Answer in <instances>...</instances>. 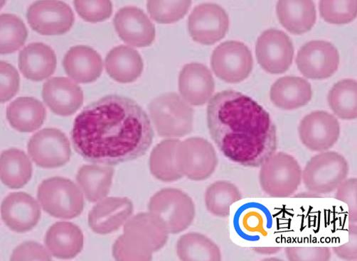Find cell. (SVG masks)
<instances>
[{
    "mask_svg": "<svg viewBox=\"0 0 357 261\" xmlns=\"http://www.w3.org/2000/svg\"><path fill=\"white\" fill-rule=\"evenodd\" d=\"M284 253L290 261H328L332 256L329 247H287Z\"/></svg>",
    "mask_w": 357,
    "mask_h": 261,
    "instance_id": "obj_35",
    "label": "cell"
},
{
    "mask_svg": "<svg viewBox=\"0 0 357 261\" xmlns=\"http://www.w3.org/2000/svg\"><path fill=\"white\" fill-rule=\"evenodd\" d=\"M299 136L310 150L322 152L328 150L338 141L340 126L338 120L326 111H314L301 121Z\"/></svg>",
    "mask_w": 357,
    "mask_h": 261,
    "instance_id": "obj_13",
    "label": "cell"
},
{
    "mask_svg": "<svg viewBox=\"0 0 357 261\" xmlns=\"http://www.w3.org/2000/svg\"><path fill=\"white\" fill-rule=\"evenodd\" d=\"M356 81L344 79L337 83L328 95L329 105L340 119L352 120L357 118Z\"/></svg>",
    "mask_w": 357,
    "mask_h": 261,
    "instance_id": "obj_28",
    "label": "cell"
},
{
    "mask_svg": "<svg viewBox=\"0 0 357 261\" xmlns=\"http://www.w3.org/2000/svg\"><path fill=\"white\" fill-rule=\"evenodd\" d=\"M185 159L202 176L209 175L215 168L218 159L211 144L202 139H192L185 143Z\"/></svg>",
    "mask_w": 357,
    "mask_h": 261,
    "instance_id": "obj_30",
    "label": "cell"
},
{
    "mask_svg": "<svg viewBox=\"0 0 357 261\" xmlns=\"http://www.w3.org/2000/svg\"><path fill=\"white\" fill-rule=\"evenodd\" d=\"M63 65L69 78L79 84L95 81L102 71L100 56L86 46L70 48L63 58Z\"/></svg>",
    "mask_w": 357,
    "mask_h": 261,
    "instance_id": "obj_18",
    "label": "cell"
},
{
    "mask_svg": "<svg viewBox=\"0 0 357 261\" xmlns=\"http://www.w3.org/2000/svg\"><path fill=\"white\" fill-rule=\"evenodd\" d=\"M1 54L13 53L20 49L27 38V30L23 21L12 14H3L1 19Z\"/></svg>",
    "mask_w": 357,
    "mask_h": 261,
    "instance_id": "obj_31",
    "label": "cell"
},
{
    "mask_svg": "<svg viewBox=\"0 0 357 261\" xmlns=\"http://www.w3.org/2000/svg\"><path fill=\"white\" fill-rule=\"evenodd\" d=\"M20 88V76L11 64L1 62V102L10 100Z\"/></svg>",
    "mask_w": 357,
    "mask_h": 261,
    "instance_id": "obj_37",
    "label": "cell"
},
{
    "mask_svg": "<svg viewBox=\"0 0 357 261\" xmlns=\"http://www.w3.org/2000/svg\"><path fill=\"white\" fill-rule=\"evenodd\" d=\"M257 252L263 254H275L278 253L282 248L280 247H271V248H255Z\"/></svg>",
    "mask_w": 357,
    "mask_h": 261,
    "instance_id": "obj_40",
    "label": "cell"
},
{
    "mask_svg": "<svg viewBox=\"0 0 357 261\" xmlns=\"http://www.w3.org/2000/svg\"><path fill=\"white\" fill-rule=\"evenodd\" d=\"M107 72L115 81L128 84L137 80L144 70V61L137 50L128 46L114 48L105 61Z\"/></svg>",
    "mask_w": 357,
    "mask_h": 261,
    "instance_id": "obj_22",
    "label": "cell"
},
{
    "mask_svg": "<svg viewBox=\"0 0 357 261\" xmlns=\"http://www.w3.org/2000/svg\"><path fill=\"white\" fill-rule=\"evenodd\" d=\"M112 175L109 167L86 165L79 169L77 179L87 200L96 202L108 193Z\"/></svg>",
    "mask_w": 357,
    "mask_h": 261,
    "instance_id": "obj_27",
    "label": "cell"
},
{
    "mask_svg": "<svg viewBox=\"0 0 357 261\" xmlns=\"http://www.w3.org/2000/svg\"><path fill=\"white\" fill-rule=\"evenodd\" d=\"M211 139L230 161L259 168L276 152V127L268 111L252 98L227 90L213 95L207 106Z\"/></svg>",
    "mask_w": 357,
    "mask_h": 261,
    "instance_id": "obj_2",
    "label": "cell"
},
{
    "mask_svg": "<svg viewBox=\"0 0 357 261\" xmlns=\"http://www.w3.org/2000/svg\"><path fill=\"white\" fill-rule=\"evenodd\" d=\"M126 200L108 199L98 204L89 216V226L98 234H106L118 228L130 213Z\"/></svg>",
    "mask_w": 357,
    "mask_h": 261,
    "instance_id": "obj_25",
    "label": "cell"
},
{
    "mask_svg": "<svg viewBox=\"0 0 357 261\" xmlns=\"http://www.w3.org/2000/svg\"><path fill=\"white\" fill-rule=\"evenodd\" d=\"M70 135L75 151L85 160L112 166L144 156L154 131L146 111L135 100L112 95L86 106Z\"/></svg>",
    "mask_w": 357,
    "mask_h": 261,
    "instance_id": "obj_1",
    "label": "cell"
},
{
    "mask_svg": "<svg viewBox=\"0 0 357 261\" xmlns=\"http://www.w3.org/2000/svg\"><path fill=\"white\" fill-rule=\"evenodd\" d=\"M303 171L292 156L275 153L261 166L260 183L270 197L285 198L292 196L302 182Z\"/></svg>",
    "mask_w": 357,
    "mask_h": 261,
    "instance_id": "obj_3",
    "label": "cell"
},
{
    "mask_svg": "<svg viewBox=\"0 0 357 261\" xmlns=\"http://www.w3.org/2000/svg\"><path fill=\"white\" fill-rule=\"evenodd\" d=\"M192 1L189 0H150L148 11L153 19L170 24L181 19L188 12Z\"/></svg>",
    "mask_w": 357,
    "mask_h": 261,
    "instance_id": "obj_32",
    "label": "cell"
},
{
    "mask_svg": "<svg viewBox=\"0 0 357 261\" xmlns=\"http://www.w3.org/2000/svg\"><path fill=\"white\" fill-rule=\"evenodd\" d=\"M30 26L43 35H61L75 23L73 10L66 3L45 0L31 4L26 13Z\"/></svg>",
    "mask_w": 357,
    "mask_h": 261,
    "instance_id": "obj_11",
    "label": "cell"
},
{
    "mask_svg": "<svg viewBox=\"0 0 357 261\" xmlns=\"http://www.w3.org/2000/svg\"><path fill=\"white\" fill-rule=\"evenodd\" d=\"M78 14L86 22H99L109 19L113 12V5L108 0H88L74 2Z\"/></svg>",
    "mask_w": 357,
    "mask_h": 261,
    "instance_id": "obj_34",
    "label": "cell"
},
{
    "mask_svg": "<svg viewBox=\"0 0 357 261\" xmlns=\"http://www.w3.org/2000/svg\"><path fill=\"white\" fill-rule=\"evenodd\" d=\"M19 67L23 76L33 81H42L50 77L56 67L54 50L43 43H31L19 55Z\"/></svg>",
    "mask_w": 357,
    "mask_h": 261,
    "instance_id": "obj_19",
    "label": "cell"
},
{
    "mask_svg": "<svg viewBox=\"0 0 357 261\" xmlns=\"http://www.w3.org/2000/svg\"><path fill=\"white\" fill-rule=\"evenodd\" d=\"M241 199V194L236 186L225 181L211 184L205 196L208 210L222 217L227 216L230 214L231 206Z\"/></svg>",
    "mask_w": 357,
    "mask_h": 261,
    "instance_id": "obj_29",
    "label": "cell"
},
{
    "mask_svg": "<svg viewBox=\"0 0 357 261\" xmlns=\"http://www.w3.org/2000/svg\"><path fill=\"white\" fill-rule=\"evenodd\" d=\"M43 97L53 113L60 116L75 114L84 102L82 88L73 80L64 77L47 81L43 86Z\"/></svg>",
    "mask_w": 357,
    "mask_h": 261,
    "instance_id": "obj_16",
    "label": "cell"
},
{
    "mask_svg": "<svg viewBox=\"0 0 357 261\" xmlns=\"http://www.w3.org/2000/svg\"><path fill=\"white\" fill-rule=\"evenodd\" d=\"M276 10L282 25L296 34L310 31L317 19L315 6L311 0L278 1Z\"/></svg>",
    "mask_w": 357,
    "mask_h": 261,
    "instance_id": "obj_24",
    "label": "cell"
},
{
    "mask_svg": "<svg viewBox=\"0 0 357 261\" xmlns=\"http://www.w3.org/2000/svg\"><path fill=\"white\" fill-rule=\"evenodd\" d=\"M121 40L135 47H149L155 38V29L148 15L138 8L128 6L119 10L114 19Z\"/></svg>",
    "mask_w": 357,
    "mask_h": 261,
    "instance_id": "obj_14",
    "label": "cell"
},
{
    "mask_svg": "<svg viewBox=\"0 0 357 261\" xmlns=\"http://www.w3.org/2000/svg\"><path fill=\"white\" fill-rule=\"evenodd\" d=\"M270 96L277 107L293 110L308 104L312 97V90L307 80L301 77H285L273 84Z\"/></svg>",
    "mask_w": 357,
    "mask_h": 261,
    "instance_id": "obj_21",
    "label": "cell"
},
{
    "mask_svg": "<svg viewBox=\"0 0 357 261\" xmlns=\"http://www.w3.org/2000/svg\"><path fill=\"white\" fill-rule=\"evenodd\" d=\"M182 95L192 104H205L212 97L215 84L211 71L204 65L192 63L185 65L178 78Z\"/></svg>",
    "mask_w": 357,
    "mask_h": 261,
    "instance_id": "obj_17",
    "label": "cell"
},
{
    "mask_svg": "<svg viewBox=\"0 0 357 261\" xmlns=\"http://www.w3.org/2000/svg\"><path fill=\"white\" fill-rule=\"evenodd\" d=\"M319 5L321 16L332 24H347L356 17V0H323Z\"/></svg>",
    "mask_w": 357,
    "mask_h": 261,
    "instance_id": "obj_33",
    "label": "cell"
},
{
    "mask_svg": "<svg viewBox=\"0 0 357 261\" xmlns=\"http://www.w3.org/2000/svg\"><path fill=\"white\" fill-rule=\"evenodd\" d=\"M349 165L345 158L335 152L321 153L312 157L302 174L305 188L315 194L334 192L347 178Z\"/></svg>",
    "mask_w": 357,
    "mask_h": 261,
    "instance_id": "obj_5",
    "label": "cell"
},
{
    "mask_svg": "<svg viewBox=\"0 0 357 261\" xmlns=\"http://www.w3.org/2000/svg\"><path fill=\"white\" fill-rule=\"evenodd\" d=\"M46 117L44 104L33 97H19L7 109V118L10 125L21 132L38 130L45 122Z\"/></svg>",
    "mask_w": 357,
    "mask_h": 261,
    "instance_id": "obj_23",
    "label": "cell"
},
{
    "mask_svg": "<svg viewBox=\"0 0 357 261\" xmlns=\"http://www.w3.org/2000/svg\"><path fill=\"white\" fill-rule=\"evenodd\" d=\"M257 60L261 66L273 74L287 71L293 63L294 47L284 31L270 29L263 32L256 45Z\"/></svg>",
    "mask_w": 357,
    "mask_h": 261,
    "instance_id": "obj_8",
    "label": "cell"
},
{
    "mask_svg": "<svg viewBox=\"0 0 357 261\" xmlns=\"http://www.w3.org/2000/svg\"><path fill=\"white\" fill-rule=\"evenodd\" d=\"M2 218L13 231L24 233L38 225L41 209L37 200L25 193H13L3 200Z\"/></svg>",
    "mask_w": 357,
    "mask_h": 261,
    "instance_id": "obj_15",
    "label": "cell"
},
{
    "mask_svg": "<svg viewBox=\"0 0 357 261\" xmlns=\"http://www.w3.org/2000/svg\"><path fill=\"white\" fill-rule=\"evenodd\" d=\"M296 63L306 78L325 79L337 71L340 55L333 44L326 41H312L301 48Z\"/></svg>",
    "mask_w": 357,
    "mask_h": 261,
    "instance_id": "obj_12",
    "label": "cell"
},
{
    "mask_svg": "<svg viewBox=\"0 0 357 261\" xmlns=\"http://www.w3.org/2000/svg\"><path fill=\"white\" fill-rule=\"evenodd\" d=\"M31 175V163L24 152L10 148L2 153L1 180L8 188H22L29 181Z\"/></svg>",
    "mask_w": 357,
    "mask_h": 261,
    "instance_id": "obj_26",
    "label": "cell"
},
{
    "mask_svg": "<svg viewBox=\"0 0 357 261\" xmlns=\"http://www.w3.org/2000/svg\"><path fill=\"white\" fill-rule=\"evenodd\" d=\"M45 245L51 255L61 259L76 257L84 246V235L74 223L61 221L54 223L45 237Z\"/></svg>",
    "mask_w": 357,
    "mask_h": 261,
    "instance_id": "obj_20",
    "label": "cell"
},
{
    "mask_svg": "<svg viewBox=\"0 0 357 261\" xmlns=\"http://www.w3.org/2000/svg\"><path fill=\"white\" fill-rule=\"evenodd\" d=\"M38 199L43 209L60 219H73L84 207L82 192L73 181L60 177L44 180L38 189Z\"/></svg>",
    "mask_w": 357,
    "mask_h": 261,
    "instance_id": "obj_4",
    "label": "cell"
},
{
    "mask_svg": "<svg viewBox=\"0 0 357 261\" xmlns=\"http://www.w3.org/2000/svg\"><path fill=\"white\" fill-rule=\"evenodd\" d=\"M356 178L346 179L337 188L335 198L337 200L345 203L349 210V219L351 223H356Z\"/></svg>",
    "mask_w": 357,
    "mask_h": 261,
    "instance_id": "obj_36",
    "label": "cell"
},
{
    "mask_svg": "<svg viewBox=\"0 0 357 261\" xmlns=\"http://www.w3.org/2000/svg\"><path fill=\"white\" fill-rule=\"evenodd\" d=\"M28 153L32 161L44 168H55L67 164L71 156L66 136L57 129H44L29 139Z\"/></svg>",
    "mask_w": 357,
    "mask_h": 261,
    "instance_id": "obj_7",
    "label": "cell"
},
{
    "mask_svg": "<svg viewBox=\"0 0 357 261\" xmlns=\"http://www.w3.org/2000/svg\"><path fill=\"white\" fill-rule=\"evenodd\" d=\"M211 68L220 79L227 83H239L252 72L254 60L251 51L243 43L229 41L213 52Z\"/></svg>",
    "mask_w": 357,
    "mask_h": 261,
    "instance_id": "obj_6",
    "label": "cell"
},
{
    "mask_svg": "<svg viewBox=\"0 0 357 261\" xmlns=\"http://www.w3.org/2000/svg\"><path fill=\"white\" fill-rule=\"evenodd\" d=\"M150 111L162 135L182 134L190 129L192 110L175 93L165 94L155 99L151 104Z\"/></svg>",
    "mask_w": 357,
    "mask_h": 261,
    "instance_id": "obj_10",
    "label": "cell"
},
{
    "mask_svg": "<svg viewBox=\"0 0 357 261\" xmlns=\"http://www.w3.org/2000/svg\"><path fill=\"white\" fill-rule=\"evenodd\" d=\"M356 223L350 226L349 239L344 245L333 247V251L337 257L346 260H356Z\"/></svg>",
    "mask_w": 357,
    "mask_h": 261,
    "instance_id": "obj_39",
    "label": "cell"
},
{
    "mask_svg": "<svg viewBox=\"0 0 357 261\" xmlns=\"http://www.w3.org/2000/svg\"><path fill=\"white\" fill-rule=\"evenodd\" d=\"M12 261L51 260L52 257L41 244L26 242L17 246L13 251Z\"/></svg>",
    "mask_w": 357,
    "mask_h": 261,
    "instance_id": "obj_38",
    "label": "cell"
},
{
    "mask_svg": "<svg viewBox=\"0 0 357 261\" xmlns=\"http://www.w3.org/2000/svg\"><path fill=\"white\" fill-rule=\"evenodd\" d=\"M229 27V18L225 9L218 4H200L188 19L192 38L202 45H211L220 41Z\"/></svg>",
    "mask_w": 357,
    "mask_h": 261,
    "instance_id": "obj_9",
    "label": "cell"
}]
</instances>
